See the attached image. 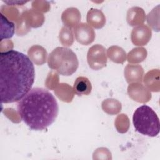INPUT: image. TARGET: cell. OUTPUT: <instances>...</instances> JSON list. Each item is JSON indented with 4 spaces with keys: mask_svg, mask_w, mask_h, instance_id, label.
I'll return each mask as SVG.
<instances>
[{
    "mask_svg": "<svg viewBox=\"0 0 160 160\" xmlns=\"http://www.w3.org/2000/svg\"><path fill=\"white\" fill-rule=\"evenodd\" d=\"M35 79L29 58L16 50L0 53V98L2 103L20 101L31 89Z\"/></svg>",
    "mask_w": 160,
    "mask_h": 160,
    "instance_id": "6da1fadb",
    "label": "cell"
},
{
    "mask_svg": "<svg viewBox=\"0 0 160 160\" xmlns=\"http://www.w3.org/2000/svg\"><path fill=\"white\" fill-rule=\"evenodd\" d=\"M17 109L24 122L35 131L44 130L51 125L59 112L54 96L42 88L31 89L18 101Z\"/></svg>",
    "mask_w": 160,
    "mask_h": 160,
    "instance_id": "7a4b0ae2",
    "label": "cell"
},
{
    "mask_svg": "<svg viewBox=\"0 0 160 160\" xmlns=\"http://www.w3.org/2000/svg\"><path fill=\"white\" fill-rule=\"evenodd\" d=\"M49 67L63 76H71L77 70L79 62L76 54L70 49L58 47L49 55Z\"/></svg>",
    "mask_w": 160,
    "mask_h": 160,
    "instance_id": "3957f363",
    "label": "cell"
},
{
    "mask_svg": "<svg viewBox=\"0 0 160 160\" xmlns=\"http://www.w3.org/2000/svg\"><path fill=\"white\" fill-rule=\"evenodd\" d=\"M132 122L136 131L143 135L154 137L159 132V119L155 111L147 105H142L135 110Z\"/></svg>",
    "mask_w": 160,
    "mask_h": 160,
    "instance_id": "277c9868",
    "label": "cell"
},
{
    "mask_svg": "<svg viewBox=\"0 0 160 160\" xmlns=\"http://www.w3.org/2000/svg\"><path fill=\"white\" fill-rule=\"evenodd\" d=\"M87 60L89 67L94 70H99L106 66L107 56L106 49L100 44H95L89 49Z\"/></svg>",
    "mask_w": 160,
    "mask_h": 160,
    "instance_id": "5b68a950",
    "label": "cell"
},
{
    "mask_svg": "<svg viewBox=\"0 0 160 160\" xmlns=\"http://www.w3.org/2000/svg\"><path fill=\"white\" fill-rule=\"evenodd\" d=\"M74 32L76 41L81 44L88 45L94 40V31L87 23L81 22L78 24L74 28Z\"/></svg>",
    "mask_w": 160,
    "mask_h": 160,
    "instance_id": "8992f818",
    "label": "cell"
},
{
    "mask_svg": "<svg viewBox=\"0 0 160 160\" xmlns=\"http://www.w3.org/2000/svg\"><path fill=\"white\" fill-rule=\"evenodd\" d=\"M128 92L130 98L136 101L140 102H148L151 98V93L141 84L134 83L129 84Z\"/></svg>",
    "mask_w": 160,
    "mask_h": 160,
    "instance_id": "52a82bcc",
    "label": "cell"
},
{
    "mask_svg": "<svg viewBox=\"0 0 160 160\" xmlns=\"http://www.w3.org/2000/svg\"><path fill=\"white\" fill-rule=\"evenodd\" d=\"M151 32L149 29L144 25L134 28L131 35L132 42L136 46H143L147 44L151 38Z\"/></svg>",
    "mask_w": 160,
    "mask_h": 160,
    "instance_id": "ba28073f",
    "label": "cell"
},
{
    "mask_svg": "<svg viewBox=\"0 0 160 160\" xmlns=\"http://www.w3.org/2000/svg\"><path fill=\"white\" fill-rule=\"evenodd\" d=\"M81 19V14L76 8H69L62 14L61 19L64 24L69 28L76 26Z\"/></svg>",
    "mask_w": 160,
    "mask_h": 160,
    "instance_id": "9c48e42d",
    "label": "cell"
},
{
    "mask_svg": "<svg viewBox=\"0 0 160 160\" xmlns=\"http://www.w3.org/2000/svg\"><path fill=\"white\" fill-rule=\"evenodd\" d=\"M72 90L78 96L89 95L92 90V85L89 79L84 76L78 77L73 85Z\"/></svg>",
    "mask_w": 160,
    "mask_h": 160,
    "instance_id": "30bf717a",
    "label": "cell"
},
{
    "mask_svg": "<svg viewBox=\"0 0 160 160\" xmlns=\"http://www.w3.org/2000/svg\"><path fill=\"white\" fill-rule=\"evenodd\" d=\"M87 21L94 28L100 29L106 24V17L101 10L91 8L87 14Z\"/></svg>",
    "mask_w": 160,
    "mask_h": 160,
    "instance_id": "8fae6325",
    "label": "cell"
},
{
    "mask_svg": "<svg viewBox=\"0 0 160 160\" xmlns=\"http://www.w3.org/2000/svg\"><path fill=\"white\" fill-rule=\"evenodd\" d=\"M143 69L141 66L128 64L124 69V76L128 83L134 81H141Z\"/></svg>",
    "mask_w": 160,
    "mask_h": 160,
    "instance_id": "7c38bea8",
    "label": "cell"
},
{
    "mask_svg": "<svg viewBox=\"0 0 160 160\" xmlns=\"http://www.w3.org/2000/svg\"><path fill=\"white\" fill-rule=\"evenodd\" d=\"M145 14L144 10L139 7H132L127 12V22L128 24L134 26L142 23L144 21Z\"/></svg>",
    "mask_w": 160,
    "mask_h": 160,
    "instance_id": "4fadbf2b",
    "label": "cell"
},
{
    "mask_svg": "<svg viewBox=\"0 0 160 160\" xmlns=\"http://www.w3.org/2000/svg\"><path fill=\"white\" fill-rule=\"evenodd\" d=\"M29 59L38 65H41L46 62L47 52L42 46H32L28 51Z\"/></svg>",
    "mask_w": 160,
    "mask_h": 160,
    "instance_id": "5bb4252c",
    "label": "cell"
},
{
    "mask_svg": "<svg viewBox=\"0 0 160 160\" xmlns=\"http://www.w3.org/2000/svg\"><path fill=\"white\" fill-rule=\"evenodd\" d=\"M1 41L4 39H9L13 36L15 32V26L13 22L10 21L5 16L1 13Z\"/></svg>",
    "mask_w": 160,
    "mask_h": 160,
    "instance_id": "9a60e30c",
    "label": "cell"
},
{
    "mask_svg": "<svg viewBox=\"0 0 160 160\" xmlns=\"http://www.w3.org/2000/svg\"><path fill=\"white\" fill-rule=\"evenodd\" d=\"M108 55L112 61L116 63H123L126 59V52L117 46L109 48L108 50Z\"/></svg>",
    "mask_w": 160,
    "mask_h": 160,
    "instance_id": "2e32d148",
    "label": "cell"
},
{
    "mask_svg": "<svg viewBox=\"0 0 160 160\" xmlns=\"http://www.w3.org/2000/svg\"><path fill=\"white\" fill-rule=\"evenodd\" d=\"M102 108L109 114H116L121 111V104L117 99H107L102 101Z\"/></svg>",
    "mask_w": 160,
    "mask_h": 160,
    "instance_id": "e0dca14e",
    "label": "cell"
},
{
    "mask_svg": "<svg viewBox=\"0 0 160 160\" xmlns=\"http://www.w3.org/2000/svg\"><path fill=\"white\" fill-rule=\"evenodd\" d=\"M147 52L145 49L137 48L133 49L128 54V59L129 62H142L146 57Z\"/></svg>",
    "mask_w": 160,
    "mask_h": 160,
    "instance_id": "ac0fdd59",
    "label": "cell"
},
{
    "mask_svg": "<svg viewBox=\"0 0 160 160\" xmlns=\"http://www.w3.org/2000/svg\"><path fill=\"white\" fill-rule=\"evenodd\" d=\"M59 39L61 44L66 46H70L73 42L72 30L67 27H62L59 32Z\"/></svg>",
    "mask_w": 160,
    "mask_h": 160,
    "instance_id": "d6986e66",
    "label": "cell"
},
{
    "mask_svg": "<svg viewBox=\"0 0 160 160\" xmlns=\"http://www.w3.org/2000/svg\"><path fill=\"white\" fill-rule=\"evenodd\" d=\"M5 4L8 6H22L27 3L28 1H2Z\"/></svg>",
    "mask_w": 160,
    "mask_h": 160,
    "instance_id": "ffe728a7",
    "label": "cell"
}]
</instances>
